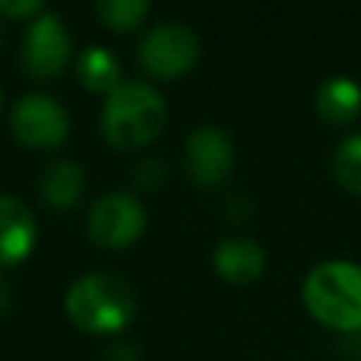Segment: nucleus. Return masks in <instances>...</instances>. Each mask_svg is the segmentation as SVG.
Masks as SVG:
<instances>
[{
  "label": "nucleus",
  "instance_id": "obj_13",
  "mask_svg": "<svg viewBox=\"0 0 361 361\" xmlns=\"http://www.w3.org/2000/svg\"><path fill=\"white\" fill-rule=\"evenodd\" d=\"M76 76L79 82L93 90V93H110L121 85L118 79V62L116 56L102 48V45H87L82 54H79V62H76Z\"/></svg>",
  "mask_w": 361,
  "mask_h": 361
},
{
  "label": "nucleus",
  "instance_id": "obj_21",
  "mask_svg": "<svg viewBox=\"0 0 361 361\" xmlns=\"http://www.w3.org/2000/svg\"><path fill=\"white\" fill-rule=\"evenodd\" d=\"M0 45H3V28H0Z\"/></svg>",
  "mask_w": 361,
  "mask_h": 361
},
{
  "label": "nucleus",
  "instance_id": "obj_8",
  "mask_svg": "<svg viewBox=\"0 0 361 361\" xmlns=\"http://www.w3.org/2000/svg\"><path fill=\"white\" fill-rule=\"evenodd\" d=\"M234 166V147L223 127L206 124L186 138V169L197 186H217Z\"/></svg>",
  "mask_w": 361,
  "mask_h": 361
},
{
  "label": "nucleus",
  "instance_id": "obj_6",
  "mask_svg": "<svg viewBox=\"0 0 361 361\" xmlns=\"http://www.w3.org/2000/svg\"><path fill=\"white\" fill-rule=\"evenodd\" d=\"M8 124L20 144L37 149L59 147L71 130L65 107L48 93H25L23 99H17Z\"/></svg>",
  "mask_w": 361,
  "mask_h": 361
},
{
  "label": "nucleus",
  "instance_id": "obj_12",
  "mask_svg": "<svg viewBox=\"0 0 361 361\" xmlns=\"http://www.w3.org/2000/svg\"><path fill=\"white\" fill-rule=\"evenodd\" d=\"M39 192H42L48 206H54V209H73L76 200L85 192V169L76 161H71V158L51 164L45 169L42 180H39Z\"/></svg>",
  "mask_w": 361,
  "mask_h": 361
},
{
  "label": "nucleus",
  "instance_id": "obj_16",
  "mask_svg": "<svg viewBox=\"0 0 361 361\" xmlns=\"http://www.w3.org/2000/svg\"><path fill=\"white\" fill-rule=\"evenodd\" d=\"M0 14L6 17H37L42 14V3L39 0H23V3H0Z\"/></svg>",
  "mask_w": 361,
  "mask_h": 361
},
{
  "label": "nucleus",
  "instance_id": "obj_17",
  "mask_svg": "<svg viewBox=\"0 0 361 361\" xmlns=\"http://www.w3.org/2000/svg\"><path fill=\"white\" fill-rule=\"evenodd\" d=\"M107 361H135V355H133V350H130L127 344H116V347L107 353Z\"/></svg>",
  "mask_w": 361,
  "mask_h": 361
},
{
  "label": "nucleus",
  "instance_id": "obj_14",
  "mask_svg": "<svg viewBox=\"0 0 361 361\" xmlns=\"http://www.w3.org/2000/svg\"><path fill=\"white\" fill-rule=\"evenodd\" d=\"M333 175L336 180L361 195V133H353L347 135L338 147H336V155H333Z\"/></svg>",
  "mask_w": 361,
  "mask_h": 361
},
{
  "label": "nucleus",
  "instance_id": "obj_15",
  "mask_svg": "<svg viewBox=\"0 0 361 361\" xmlns=\"http://www.w3.org/2000/svg\"><path fill=\"white\" fill-rule=\"evenodd\" d=\"M96 14L104 20L107 28L130 31L141 25V20L149 14V3L147 0H102L96 3Z\"/></svg>",
  "mask_w": 361,
  "mask_h": 361
},
{
  "label": "nucleus",
  "instance_id": "obj_18",
  "mask_svg": "<svg viewBox=\"0 0 361 361\" xmlns=\"http://www.w3.org/2000/svg\"><path fill=\"white\" fill-rule=\"evenodd\" d=\"M6 305H8V285L0 279V313L6 310Z\"/></svg>",
  "mask_w": 361,
  "mask_h": 361
},
{
  "label": "nucleus",
  "instance_id": "obj_1",
  "mask_svg": "<svg viewBox=\"0 0 361 361\" xmlns=\"http://www.w3.org/2000/svg\"><path fill=\"white\" fill-rule=\"evenodd\" d=\"M166 124V102L147 82L127 79L104 96L102 133L116 149H138L161 135Z\"/></svg>",
  "mask_w": 361,
  "mask_h": 361
},
{
  "label": "nucleus",
  "instance_id": "obj_3",
  "mask_svg": "<svg viewBox=\"0 0 361 361\" xmlns=\"http://www.w3.org/2000/svg\"><path fill=\"white\" fill-rule=\"evenodd\" d=\"M65 310L79 330L104 336V333H118L121 327L130 324L135 313V296L121 276L93 271L79 276L68 288Z\"/></svg>",
  "mask_w": 361,
  "mask_h": 361
},
{
  "label": "nucleus",
  "instance_id": "obj_10",
  "mask_svg": "<svg viewBox=\"0 0 361 361\" xmlns=\"http://www.w3.org/2000/svg\"><path fill=\"white\" fill-rule=\"evenodd\" d=\"M214 271L237 285L254 282L265 271V251L251 237H228L214 248Z\"/></svg>",
  "mask_w": 361,
  "mask_h": 361
},
{
  "label": "nucleus",
  "instance_id": "obj_2",
  "mask_svg": "<svg viewBox=\"0 0 361 361\" xmlns=\"http://www.w3.org/2000/svg\"><path fill=\"white\" fill-rule=\"evenodd\" d=\"M310 316L341 333H361V265L327 259L310 268L302 285Z\"/></svg>",
  "mask_w": 361,
  "mask_h": 361
},
{
  "label": "nucleus",
  "instance_id": "obj_4",
  "mask_svg": "<svg viewBox=\"0 0 361 361\" xmlns=\"http://www.w3.org/2000/svg\"><path fill=\"white\" fill-rule=\"evenodd\" d=\"M147 212L130 192H107L93 200L87 212V234L102 248H124L141 237Z\"/></svg>",
  "mask_w": 361,
  "mask_h": 361
},
{
  "label": "nucleus",
  "instance_id": "obj_7",
  "mask_svg": "<svg viewBox=\"0 0 361 361\" xmlns=\"http://www.w3.org/2000/svg\"><path fill=\"white\" fill-rule=\"evenodd\" d=\"M71 59V37L59 14H37L23 37V65L37 79L59 76Z\"/></svg>",
  "mask_w": 361,
  "mask_h": 361
},
{
  "label": "nucleus",
  "instance_id": "obj_20",
  "mask_svg": "<svg viewBox=\"0 0 361 361\" xmlns=\"http://www.w3.org/2000/svg\"><path fill=\"white\" fill-rule=\"evenodd\" d=\"M0 107H3V87H0Z\"/></svg>",
  "mask_w": 361,
  "mask_h": 361
},
{
  "label": "nucleus",
  "instance_id": "obj_11",
  "mask_svg": "<svg viewBox=\"0 0 361 361\" xmlns=\"http://www.w3.org/2000/svg\"><path fill=\"white\" fill-rule=\"evenodd\" d=\"M316 110L330 124H350L361 113V87L347 76L327 79L316 93Z\"/></svg>",
  "mask_w": 361,
  "mask_h": 361
},
{
  "label": "nucleus",
  "instance_id": "obj_9",
  "mask_svg": "<svg viewBox=\"0 0 361 361\" xmlns=\"http://www.w3.org/2000/svg\"><path fill=\"white\" fill-rule=\"evenodd\" d=\"M37 243V220L31 209L0 192V265H14L31 254Z\"/></svg>",
  "mask_w": 361,
  "mask_h": 361
},
{
  "label": "nucleus",
  "instance_id": "obj_5",
  "mask_svg": "<svg viewBox=\"0 0 361 361\" xmlns=\"http://www.w3.org/2000/svg\"><path fill=\"white\" fill-rule=\"evenodd\" d=\"M197 34L183 23H158L141 39L138 59L147 73L158 79H175L186 73L197 59Z\"/></svg>",
  "mask_w": 361,
  "mask_h": 361
},
{
  "label": "nucleus",
  "instance_id": "obj_19",
  "mask_svg": "<svg viewBox=\"0 0 361 361\" xmlns=\"http://www.w3.org/2000/svg\"><path fill=\"white\" fill-rule=\"evenodd\" d=\"M353 353H355V355H358V361H361V336L353 341Z\"/></svg>",
  "mask_w": 361,
  "mask_h": 361
}]
</instances>
